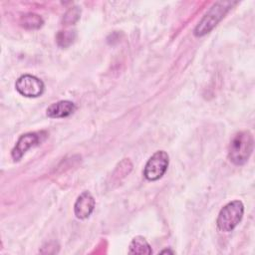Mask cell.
<instances>
[{
    "instance_id": "52a82bcc",
    "label": "cell",
    "mask_w": 255,
    "mask_h": 255,
    "mask_svg": "<svg viewBox=\"0 0 255 255\" xmlns=\"http://www.w3.org/2000/svg\"><path fill=\"white\" fill-rule=\"evenodd\" d=\"M95 208V198L89 191L82 192L74 205V212L77 218L86 219L88 218Z\"/></svg>"
},
{
    "instance_id": "7c38bea8",
    "label": "cell",
    "mask_w": 255,
    "mask_h": 255,
    "mask_svg": "<svg viewBox=\"0 0 255 255\" xmlns=\"http://www.w3.org/2000/svg\"><path fill=\"white\" fill-rule=\"evenodd\" d=\"M80 14H81V10L79 9V7H73L65 13L63 22L66 24H74L80 18Z\"/></svg>"
},
{
    "instance_id": "8992f818",
    "label": "cell",
    "mask_w": 255,
    "mask_h": 255,
    "mask_svg": "<svg viewBox=\"0 0 255 255\" xmlns=\"http://www.w3.org/2000/svg\"><path fill=\"white\" fill-rule=\"evenodd\" d=\"M46 135L47 133L45 131H34L22 134L11 151L12 158L14 160H19L28 149L41 143L45 139Z\"/></svg>"
},
{
    "instance_id": "5b68a950",
    "label": "cell",
    "mask_w": 255,
    "mask_h": 255,
    "mask_svg": "<svg viewBox=\"0 0 255 255\" xmlns=\"http://www.w3.org/2000/svg\"><path fill=\"white\" fill-rule=\"evenodd\" d=\"M17 92L27 98H37L44 92V83L32 75H23L15 83Z\"/></svg>"
},
{
    "instance_id": "4fadbf2b",
    "label": "cell",
    "mask_w": 255,
    "mask_h": 255,
    "mask_svg": "<svg viewBox=\"0 0 255 255\" xmlns=\"http://www.w3.org/2000/svg\"><path fill=\"white\" fill-rule=\"evenodd\" d=\"M161 253H172V251H169V250H163V251H161Z\"/></svg>"
},
{
    "instance_id": "9c48e42d",
    "label": "cell",
    "mask_w": 255,
    "mask_h": 255,
    "mask_svg": "<svg viewBox=\"0 0 255 255\" xmlns=\"http://www.w3.org/2000/svg\"><path fill=\"white\" fill-rule=\"evenodd\" d=\"M150 245L142 236H135L129 244V254H151Z\"/></svg>"
},
{
    "instance_id": "30bf717a",
    "label": "cell",
    "mask_w": 255,
    "mask_h": 255,
    "mask_svg": "<svg viewBox=\"0 0 255 255\" xmlns=\"http://www.w3.org/2000/svg\"><path fill=\"white\" fill-rule=\"evenodd\" d=\"M43 19L41 16L35 13H26L20 18V25L28 30H36L42 27Z\"/></svg>"
},
{
    "instance_id": "3957f363",
    "label": "cell",
    "mask_w": 255,
    "mask_h": 255,
    "mask_svg": "<svg viewBox=\"0 0 255 255\" xmlns=\"http://www.w3.org/2000/svg\"><path fill=\"white\" fill-rule=\"evenodd\" d=\"M244 213V205L240 200H233L224 205L218 213L216 225L222 232L232 231L241 221Z\"/></svg>"
},
{
    "instance_id": "277c9868",
    "label": "cell",
    "mask_w": 255,
    "mask_h": 255,
    "mask_svg": "<svg viewBox=\"0 0 255 255\" xmlns=\"http://www.w3.org/2000/svg\"><path fill=\"white\" fill-rule=\"evenodd\" d=\"M169 163V156L164 150L155 151L147 160L143 175L149 181H154L162 177Z\"/></svg>"
},
{
    "instance_id": "8fae6325",
    "label": "cell",
    "mask_w": 255,
    "mask_h": 255,
    "mask_svg": "<svg viewBox=\"0 0 255 255\" xmlns=\"http://www.w3.org/2000/svg\"><path fill=\"white\" fill-rule=\"evenodd\" d=\"M76 38V33L75 31L72 30H65V31H60L57 36H56V41L57 44L62 47V48H66L68 46H70L74 40Z\"/></svg>"
},
{
    "instance_id": "7a4b0ae2",
    "label": "cell",
    "mask_w": 255,
    "mask_h": 255,
    "mask_svg": "<svg viewBox=\"0 0 255 255\" xmlns=\"http://www.w3.org/2000/svg\"><path fill=\"white\" fill-rule=\"evenodd\" d=\"M232 5L233 2L230 1H218L214 3L195 27L193 32L194 35L196 37H201L209 33L221 21Z\"/></svg>"
},
{
    "instance_id": "ba28073f",
    "label": "cell",
    "mask_w": 255,
    "mask_h": 255,
    "mask_svg": "<svg viewBox=\"0 0 255 255\" xmlns=\"http://www.w3.org/2000/svg\"><path fill=\"white\" fill-rule=\"evenodd\" d=\"M77 107L71 101H59L57 103L52 104L46 110V114L49 118L52 119H61L66 118L74 114Z\"/></svg>"
},
{
    "instance_id": "6da1fadb",
    "label": "cell",
    "mask_w": 255,
    "mask_h": 255,
    "mask_svg": "<svg viewBox=\"0 0 255 255\" xmlns=\"http://www.w3.org/2000/svg\"><path fill=\"white\" fill-rule=\"evenodd\" d=\"M254 148V138L249 130L236 132L228 145V157L235 165L247 162Z\"/></svg>"
}]
</instances>
